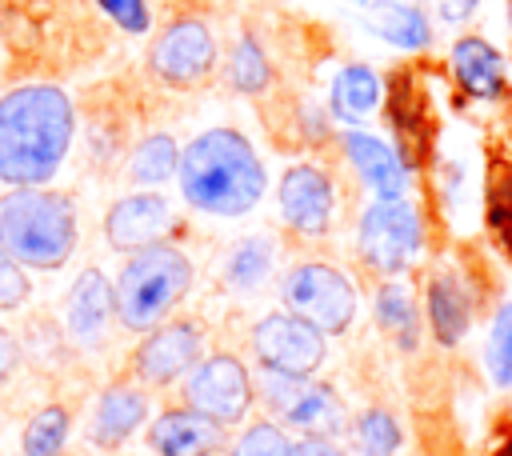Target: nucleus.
I'll list each match as a JSON object with an SVG mask.
<instances>
[{"instance_id":"f257e3e1","label":"nucleus","mask_w":512,"mask_h":456,"mask_svg":"<svg viewBox=\"0 0 512 456\" xmlns=\"http://www.w3.org/2000/svg\"><path fill=\"white\" fill-rule=\"evenodd\" d=\"M76 136V108L60 84L32 80L0 96V184L48 188Z\"/></svg>"},{"instance_id":"f03ea898","label":"nucleus","mask_w":512,"mask_h":456,"mask_svg":"<svg viewBox=\"0 0 512 456\" xmlns=\"http://www.w3.org/2000/svg\"><path fill=\"white\" fill-rule=\"evenodd\" d=\"M176 180L188 208L220 220L252 212L268 192V172L260 152L240 128H228V124L208 128L180 148Z\"/></svg>"},{"instance_id":"7ed1b4c3","label":"nucleus","mask_w":512,"mask_h":456,"mask_svg":"<svg viewBox=\"0 0 512 456\" xmlns=\"http://www.w3.org/2000/svg\"><path fill=\"white\" fill-rule=\"evenodd\" d=\"M76 204L56 188H8L0 196V252L20 268L56 272L76 252Z\"/></svg>"},{"instance_id":"20e7f679","label":"nucleus","mask_w":512,"mask_h":456,"mask_svg":"<svg viewBox=\"0 0 512 456\" xmlns=\"http://www.w3.org/2000/svg\"><path fill=\"white\" fill-rule=\"evenodd\" d=\"M192 260L180 244L156 240L140 252H128L124 268L112 284V316L128 332H152L156 324L172 320V312L192 292Z\"/></svg>"},{"instance_id":"39448f33","label":"nucleus","mask_w":512,"mask_h":456,"mask_svg":"<svg viewBox=\"0 0 512 456\" xmlns=\"http://www.w3.org/2000/svg\"><path fill=\"white\" fill-rule=\"evenodd\" d=\"M356 248L360 260L396 280L408 272V264L420 256L424 248V216L420 208L404 196V200H372L364 204L360 220H356Z\"/></svg>"},{"instance_id":"423d86ee","label":"nucleus","mask_w":512,"mask_h":456,"mask_svg":"<svg viewBox=\"0 0 512 456\" xmlns=\"http://www.w3.org/2000/svg\"><path fill=\"white\" fill-rule=\"evenodd\" d=\"M280 300H284V312L308 320L324 336H340L356 320V288L328 260L292 264L280 280Z\"/></svg>"},{"instance_id":"0eeeda50","label":"nucleus","mask_w":512,"mask_h":456,"mask_svg":"<svg viewBox=\"0 0 512 456\" xmlns=\"http://www.w3.org/2000/svg\"><path fill=\"white\" fill-rule=\"evenodd\" d=\"M256 396L268 408V420H276L280 428H292L300 436H324L336 440L344 432V404L336 396L332 384L312 380V376H276V372H260Z\"/></svg>"},{"instance_id":"6e6552de","label":"nucleus","mask_w":512,"mask_h":456,"mask_svg":"<svg viewBox=\"0 0 512 456\" xmlns=\"http://www.w3.org/2000/svg\"><path fill=\"white\" fill-rule=\"evenodd\" d=\"M212 68H216V36L200 16H172L148 48V72L164 88H180V92L196 88L212 76Z\"/></svg>"},{"instance_id":"1a4fd4ad","label":"nucleus","mask_w":512,"mask_h":456,"mask_svg":"<svg viewBox=\"0 0 512 456\" xmlns=\"http://www.w3.org/2000/svg\"><path fill=\"white\" fill-rule=\"evenodd\" d=\"M184 404L224 428L240 424L248 416V408L256 404V384H252L248 364L232 352L200 356V364L184 376Z\"/></svg>"},{"instance_id":"9d476101","label":"nucleus","mask_w":512,"mask_h":456,"mask_svg":"<svg viewBox=\"0 0 512 456\" xmlns=\"http://www.w3.org/2000/svg\"><path fill=\"white\" fill-rule=\"evenodd\" d=\"M252 356L260 364V372H276V376H316V368L328 356V340L324 332H316L308 320L292 316V312H268L252 324Z\"/></svg>"},{"instance_id":"9b49d317","label":"nucleus","mask_w":512,"mask_h":456,"mask_svg":"<svg viewBox=\"0 0 512 456\" xmlns=\"http://www.w3.org/2000/svg\"><path fill=\"white\" fill-rule=\"evenodd\" d=\"M204 356V324L192 316H176L144 332V340L132 348V376L144 388H168L184 380Z\"/></svg>"},{"instance_id":"f8f14e48","label":"nucleus","mask_w":512,"mask_h":456,"mask_svg":"<svg viewBox=\"0 0 512 456\" xmlns=\"http://www.w3.org/2000/svg\"><path fill=\"white\" fill-rule=\"evenodd\" d=\"M276 208L288 232L296 236H328L336 220V188L332 176L316 164H292L276 184Z\"/></svg>"},{"instance_id":"ddd939ff","label":"nucleus","mask_w":512,"mask_h":456,"mask_svg":"<svg viewBox=\"0 0 512 456\" xmlns=\"http://www.w3.org/2000/svg\"><path fill=\"white\" fill-rule=\"evenodd\" d=\"M176 216H172V204L152 192V188H140V192H128L120 200L108 204L104 212V240L112 252H140L156 240H168Z\"/></svg>"},{"instance_id":"4468645a","label":"nucleus","mask_w":512,"mask_h":456,"mask_svg":"<svg viewBox=\"0 0 512 456\" xmlns=\"http://www.w3.org/2000/svg\"><path fill=\"white\" fill-rule=\"evenodd\" d=\"M340 148L352 164V172L360 176V184L372 192V200H404L412 192V168L400 160V152L372 136L368 128H348L340 136Z\"/></svg>"},{"instance_id":"2eb2a0df","label":"nucleus","mask_w":512,"mask_h":456,"mask_svg":"<svg viewBox=\"0 0 512 456\" xmlns=\"http://www.w3.org/2000/svg\"><path fill=\"white\" fill-rule=\"evenodd\" d=\"M112 324V284L100 268H84L64 300V332L76 348H100Z\"/></svg>"},{"instance_id":"dca6fc26","label":"nucleus","mask_w":512,"mask_h":456,"mask_svg":"<svg viewBox=\"0 0 512 456\" xmlns=\"http://www.w3.org/2000/svg\"><path fill=\"white\" fill-rule=\"evenodd\" d=\"M148 444L156 456H216L228 444V436H224V424L180 404V408H164L152 420Z\"/></svg>"},{"instance_id":"f3484780","label":"nucleus","mask_w":512,"mask_h":456,"mask_svg":"<svg viewBox=\"0 0 512 456\" xmlns=\"http://www.w3.org/2000/svg\"><path fill=\"white\" fill-rule=\"evenodd\" d=\"M424 316L440 348H456L472 328V296L460 272L436 268L424 284Z\"/></svg>"},{"instance_id":"a211bd4d","label":"nucleus","mask_w":512,"mask_h":456,"mask_svg":"<svg viewBox=\"0 0 512 456\" xmlns=\"http://www.w3.org/2000/svg\"><path fill=\"white\" fill-rule=\"evenodd\" d=\"M448 68H452V80L464 96L472 100H500L508 92V80H504V56L496 52V44H488L484 36H460L452 44V56H448Z\"/></svg>"},{"instance_id":"6ab92c4d","label":"nucleus","mask_w":512,"mask_h":456,"mask_svg":"<svg viewBox=\"0 0 512 456\" xmlns=\"http://www.w3.org/2000/svg\"><path fill=\"white\" fill-rule=\"evenodd\" d=\"M388 124L396 132V152L408 168H416L424 160V148H428V132H432V120H428V108H424V96L416 88V76L412 72H396L392 76V92H388Z\"/></svg>"},{"instance_id":"aec40b11","label":"nucleus","mask_w":512,"mask_h":456,"mask_svg":"<svg viewBox=\"0 0 512 456\" xmlns=\"http://www.w3.org/2000/svg\"><path fill=\"white\" fill-rule=\"evenodd\" d=\"M360 24L400 52H424L432 44V20L408 0H364Z\"/></svg>"},{"instance_id":"412c9836","label":"nucleus","mask_w":512,"mask_h":456,"mask_svg":"<svg viewBox=\"0 0 512 456\" xmlns=\"http://www.w3.org/2000/svg\"><path fill=\"white\" fill-rule=\"evenodd\" d=\"M148 416V392L140 384H108L92 408V444L120 448Z\"/></svg>"},{"instance_id":"4be33fe9","label":"nucleus","mask_w":512,"mask_h":456,"mask_svg":"<svg viewBox=\"0 0 512 456\" xmlns=\"http://www.w3.org/2000/svg\"><path fill=\"white\" fill-rule=\"evenodd\" d=\"M380 104H384V84L368 64H344L328 84V116L336 124L360 128L368 124V116H376Z\"/></svg>"},{"instance_id":"5701e85b","label":"nucleus","mask_w":512,"mask_h":456,"mask_svg":"<svg viewBox=\"0 0 512 456\" xmlns=\"http://www.w3.org/2000/svg\"><path fill=\"white\" fill-rule=\"evenodd\" d=\"M372 304H376L372 308L376 312V324L392 336V344L400 352H416V344H420V308H416L408 284L404 280H384L376 288V300Z\"/></svg>"},{"instance_id":"b1692460","label":"nucleus","mask_w":512,"mask_h":456,"mask_svg":"<svg viewBox=\"0 0 512 456\" xmlns=\"http://www.w3.org/2000/svg\"><path fill=\"white\" fill-rule=\"evenodd\" d=\"M180 164V144L168 132H148L136 140L132 156H128V180L136 188H160L176 176Z\"/></svg>"},{"instance_id":"393cba45","label":"nucleus","mask_w":512,"mask_h":456,"mask_svg":"<svg viewBox=\"0 0 512 456\" xmlns=\"http://www.w3.org/2000/svg\"><path fill=\"white\" fill-rule=\"evenodd\" d=\"M272 260H276L272 236H244V240L232 244L228 260H224V284L232 292H252L268 280Z\"/></svg>"},{"instance_id":"a878e982","label":"nucleus","mask_w":512,"mask_h":456,"mask_svg":"<svg viewBox=\"0 0 512 456\" xmlns=\"http://www.w3.org/2000/svg\"><path fill=\"white\" fill-rule=\"evenodd\" d=\"M228 84L240 92V96H264L272 88V64H268V52L260 48V40L252 32H244L232 52H228Z\"/></svg>"},{"instance_id":"bb28decb","label":"nucleus","mask_w":512,"mask_h":456,"mask_svg":"<svg viewBox=\"0 0 512 456\" xmlns=\"http://www.w3.org/2000/svg\"><path fill=\"white\" fill-rule=\"evenodd\" d=\"M68 428H72V416L64 404H44L32 412V420L24 424V436H20V452L24 456H60L64 444H68Z\"/></svg>"},{"instance_id":"cd10ccee","label":"nucleus","mask_w":512,"mask_h":456,"mask_svg":"<svg viewBox=\"0 0 512 456\" xmlns=\"http://www.w3.org/2000/svg\"><path fill=\"white\" fill-rule=\"evenodd\" d=\"M400 424L388 408H364L352 420V456H396Z\"/></svg>"},{"instance_id":"c85d7f7f","label":"nucleus","mask_w":512,"mask_h":456,"mask_svg":"<svg viewBox=\"0 0 512 456\" xmlns=\"http://www.w3.org/2000/svg\"><path fill=\"white\" fill-rule=\"evenodd\" d=\"M484 360H488V376H492V384L512 388V296H508V300L496 308V316H492Z\"/></svg>"},{"instance_id":"c756f323","label":"nucleus","mask_w":512,"mask_h":456,"mask_svg":"<svg viewBox=\"0 0 512 456\" xmlns=\"http://www.w3.org/2000/svg\"><path fill=\"white\" fill-rule=\"evenodd\" d=\"M228 456H292V440L276 420H256L236 436Z\"/></svg>"},{"instance_id":"7c9ffc66","label":"nucleus","mask_w":512,"mask_h":456,"mask_svg":"<svg viewBox=\"0 0 512 456\" xmlns=\"http://www.w3.org/2000/svg\"><path fill=\"white\" fill-rule=\"evenodd\" d=\"M488 224L496 232L512 224V156L496 160L488 172Z\"/></svg>"},{"instance_id":"2f4dec72","label":"nucleus","mask_w":512,"mask_h":456,"mask_svg":"<svg viewBox=\"0 0 512 456\" xmlns=\"http://www.w3.org/2000/svg\"><path fill=\"white\" fill-rule=\"evenodd\" d=\"M96 8L128 36H144L152 28V12H148V0H96Z\"/></svg>"},{"instance_id":"473e14b6","label":"nucleus","mask_w":512,"mask_h":456,"mask_svg":"<svg viewBox=\"0 0 512 456\" xmlns=\"http://www.w3.org/2000/svg\"><path fill=\"white\" fill-rule=\"evenodd\" d=\"M28 296H32V280L24 276V268L8 252H0V312L24 308Z\"/></svg>"},{"instance_id":"72a5a7b5","label":"nucleus","mask_w":512,"mask_h":456,"mask_svg":"<svg viewBox=\"0 0 512 456\" xmlns=\"http://www.w3.org/2000/svg\"><path fill=\"white\" fill-rule=\"evenodd\" d=\"M292 456H344V448L324 436H300L292 440Z\"/></svg>"},{"instance_id":"f704fd0d","label":"nucleus","mask_w":512,"mask_h":456,"mask_svg":"<svg viewBox=\"0 0 512 456\" xmlns=\"http://www.w3.org/2000/svg\"><path fill=\"white\" fill-rule=\"evenodd\" d=\"M16 360H20V344H16V336L0 324V384L16 372Z\"/></svg>"},{"instance_id":"c9c22d12","label":"nucleus","mask_w":512,"mask_h":456,"mask_svg":"<svg viewBox=\"0 0 512 456\" xmlns=\"http://www.w3.org/2000/svg\"><path fill=\"white\" fill-rule=\"evenodd\" d=\"M476 4H480V0H444V4H440V16L456 24V20H468V16L476 12Z\"/></svg>"},{"instance_id":"e433bc0d","label":"nucleus","mask_w":512,"mask_h":456,"mask_svg":"<svg viewBox=\"0 0 512 456\" xmlns=\"http://www.w3.org/2000/svg\"><path fill=\"white\" fill-rule=\"evenodd\" d=\"M492 456H512V424H508V432H504V440L492 448Z\"/></svg>"},{"instance_id":"4c0bfd02","label":"nucleus","mask_w":512,"mask_h":456,"mask_svg":"<svg viewBox=\"0 0 512 456\" xmlns=\"http://www.w3.org/2000/svg\"><path fill=\"white\" fill-rule=\"evenodd\" d=\"M500 244H504V252H508V260H512V224H508V228H500Z\"/></svg>"},{"instance_id":"58836bf2","label":"nucleus","mask_w":512,"mask_h":456,"mask_svg":"<svg viewBox=\"0 0 512 456\" xmlns=\"http://www.w3.org/2000/svg\"><path fill=\"white\" fill-rule=\"evenodd\" d=\"M508 24H512V4H508Z\"/></svg>"}]
</instances>
